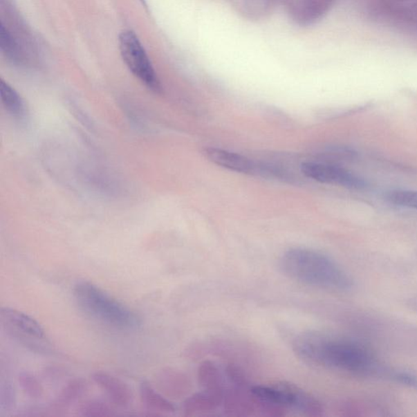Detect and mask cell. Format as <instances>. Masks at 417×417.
<instances>
[{
  "instance_id": "cell-9",
  "label": "cell",
  "mask_w": 417,
  "mask_h": 417,
  "mask_svg": "<svg viewBox=\"0 0 417 417\" xmlns=\"http://www.w3.org/2000/svg\"><path fill=\"white\" fill-rule=\"evenodd\" d=\"M93 379L114 405L120 407L131 406L133 402V393L129 386L121 379L104 372L95 373Z\"/></svg>"
},
{
  "instance_id": "cell-17",
  "label": "cell",
  "mask_w": 417,
  "mask_h": 417,
  "mask_svg": "<svg viewBox=\"0 0 417 417\" xmlns=\"http://www.w3.org/2000/svg\"><path fill=\"white\" fill-rule=\"evenodd\" d=\"M389 377L403 386L417 389V375L414 373L409 372V371L398 370L389 373Z\"/></svg>"
},
{
  "instance_id": "cell-5",
  "label": "cell",
  "mask_w": 417,
  "mask_h": 417,
  "mask_svg": "<svg viewBox=\"0 0 417 417\" xmlns=\"http://www.w3.org/2000/svg\"><path fill=\"white\" fill-rule=\"evenodd\" d=\"M119 48L123 61L133 75L149 90L156 93H161V82L135 33L131 30L122 32L119 36Z\"/></svg>"
},
{
  "instance_id": "cell-11",
  "label": "cell",
  "mask_w": 417,
  "mask_h": 417,
  "mask_svg": "<svg viewBox=\"0 0 417 417\" xmlns=\"http://www.w3.org/2000/svg\"><path fill=\"white\" fill-rule=\"evenodd\" d=\"M0 93L3 106L6 111L17 120H24L27 115L24 100L15 89L3 80L0 82Z\"/></svg>"
},
{
  "instance_id": "cell-4",
  "label": "cell",
  "mask_w": 417,
  "mask_h": 417,
  "mask_svg": "<svg viewBox=\"0 0 417 417\" xmlns=\"http://www.w3.org/2000/svg\"><path fill=\"white\" fill-rule=\"evenodd\" d=\"M252 393L260 402L284 407L308 416H320L323 407L316 398L295 384L285 382L265 384L252 389Z\"/></svg>"
},
{
  "instance_id": "cell-12",
  "label": "cell",
  "mask_w": 417,
  "mask_h": 417,
  "mask_svg": "<svg viewBox=\"0 0 417 417\" xmlns=\"http://www.w3.org/2000/svg\"><path fill=\"white\" fill-rule=\"evenodd\" d=\"M86 389L88 384L84 379H73L59 392L56 405L59 407L68 406L84 396Z\"/></svg>"
},
{
  "instance_id": "cell-14",
  "label": "cell",
  "mask_w": 417,
  "mask_h": 417,
  "mask_svg": "<svg viewBox=\"0 0 417 417\" xmlns=\"http://www.w3.org/2000/svg\"><path fill=\"white\" fill-rule=\"evenodd\" d=\"M386 198L393 205L417 210V191L392 190L387 192Z\"/></svg>"
},
{
  "instance_id": "cell-13",
  "label": "cell",
  "mask_w": 417,
  "mask_h": 417,
  "mask_svg": "<svg viewBox=\"0 0 417 417\" xmlns=\"http://www.w3.org/2000/svg\"><path fill=\"white\" fill-rule=\"evenodd\" d=\"M80 414L82 416H113L117 412L108 403L99 400H91L84 402L79 407Z\"/></svg>"
},
{
  "instance_id": "cell-10",
  "label": "cell",
  "mask_w": 417,
  "mask_h": 417,
  "mask_svg": "<svg viewBox=\"0 0 417 417\" xmlns=\"http://www.w3.org/2000/svg\"><path fill=\"white\" fill-rule=\"evenodd\" d=\"M140 396L143 405L154 411L163 412V414H172L175 411V406L162 393L156 391L152 384L148 382H142L140 386Z\"/></svg>"
},
{
  "instance_id": "cell-7",
  "label": "cell",
  "mask_w": 417,
  "mask_h": 417,
  "mask_svg": "<svg viewBox=\"0 0 417 417\" xmlns=\"http://www.w3.org/2000/svg\"><path fill=\"white\" fill-rule=\"evenodd\" d=\"M0 317L4 326L7 327L8 331L11 333L13 337L22 340L26 346L39 347V345L35 346L34 342L32 343L31 339L42 340L45 332L42 325L37 320L20 311L11 308H2Z\"/></svg>"
},
{
  "instance_id": "cell-2",
  "label": "cell",
  "mask_w": 417,
  "mask_h": 417,
  "mask_svg": "<svg viewBox=\"0 0 417 417\" xmlns=\"http://www.w3.org/2000/svg\"><path fill=\"white\" fill-rule=\"evenodd\" d=\"M281 272L293 281L323 290L347 291L354 286L349 275L333 259L308 248H293L279 261Z\"/></svg>"
},
{
  "instance_id": "cell-6",
  "label": "cell",
  "mask_w": 417,
  "mask_h": 417,
  "mask_svg": "<svg viewBox=\"0 0 417 417\" xmlns=\"http://www.w3.org/2000/svg\"><path fill=\"white\" fill-rule=\"evenodd\" d=\"M301 171L306 177L325 185L355 190L365 189L368 187V183L363 178L336 165L306 162L302 164Z\"/></svg>"
},
{
  "instance_id": "cell-15",
  "label": "cell",
  "mask_w": 417,
  "mask_h": 417,
  "mask_svg": "<svg viewBox=\"0 0 417 417\" xmlns=\"http://www.w3.org/2000/svg\"><path fill=\"white\" fill-rule=\"evenodd\" d=\"M18 382H19L22 391L30 398L38 400V398L43 396L44 388L42 384L33 374L27 372L21 373L18 376Z\"/></svg>"
},
{
  "instance_id": "cell-3",
  "label": "cell",
  "mask_w": 417,
  "mask_h": 417,
  "mask_svg": "<svg viewBox=\"0 0 417 417\" xmlns=\"http://www.w3.org/2000/svg\"><path fill=\"white\" fill-rule=\"evenodd\" d=\"M73 297L84 313L100 322L121 329H136L141 325V319L135 311L93 283L77 282Z\"/></svg>"
},
{
  "instance_id": "cell-8",
  "label": "cell",
  "mask_w": 417,
  "mask_h": 417,
  "mask_svg": "<svg viewBox=\"0 0 417 417\" xmlns=\"http://www.w3.org/2000/svg\"><path fill=\"white\" fill-rule=\"evenodd\" d=\"M210 162L237 173L267 176L268 165L259 163L239 154L219 148H207L204 151Z\"/></svg>"
},
{
  "instance_id": "cell-16",
  "label": "cell",
  "mask_w": 417,
  "mask_h": 417,
  "mask_svg": "<svg viewBox=\"0 0 417 417\" xmlns=\"http://www.w3.org/2000/svg\"><path fill=\"white\" fill-rule=\"evenodd\" d=\"M17 396L15 387L9 381H2L0 386V411H11L16 406Z\"/></svg>"
},
{
  "instance_id": "cell-1",
  "label": "cell",
  "mask_w": 417,
  "mask_h": 417,
  "mask_svg": "<svg viewBox=\"0 0 417 417\" xmlns=\"http://www.w3.org/2000/svg\"><path fill=\"white\" fill-rule=\"evenodd\" d=\"M292 345L296 355L311 365L356 375L384 373L369 348L349 339L308 331L296 336Z\"/></svg>"
}]
</instances>
